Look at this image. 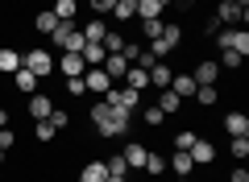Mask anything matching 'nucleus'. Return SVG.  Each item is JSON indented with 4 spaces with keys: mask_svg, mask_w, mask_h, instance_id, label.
<instances>
[{
    "mask_svg": "<svg viewBox=\"0 0 249 182\" xmlns=\"http://www.w3.org/2000/svg\"><path fill=\"white\" fill-rule=\"evenodd\" d=\"M13 145H17V132H13V129H0V149H4V153H9Z\"/></svg>",
    "mask_w": 249,
    "mask_h": 182,
    "instance_id": "obj_42",
    "label": "nucleus"
},
{
    "mask_svg": "<svg viewBox=\"0 0 249 182\" xmlns=\"http://www.w3.org/2000/svg\"><path fill=\"white\" fill-rule=\"evenodd\" d=\"M162 42H166V46H178V42H183V29H178L175 21H166V25H162Z\"/></svg>",
    "mask_w": 249,
    "mask_h": 182,
    "instance_id": "obj_33",
    "label": "nucleus"
},
{
    "mask_svg": "<svg viewBox=\"0 0 249 182\" xmlns=\"http://www.w3.org/2000/svg\"><path fill=\"white\" fill-rule=\"evenodd\" d=\"M67 96H71V99L88 96V83H83V75H79V79H67Z\"/></svg>",
    "mask_w": 249,
    "mask_h": 182,
    "instance_id": "obj_38",
    "label": "nucleus"
},
{
    "mask_svg": "<svg viewBox=\"0 0 249 182\" xmlns=\"http://www.w3.org/2000/svg\"><path fill=\"white\" fill-rule=\"evenodd\" d=\"M100 70H104L108 79H124V70H129V62H124L121 54H108V58L100 62Z\"/></svg>",
    "mask_w": 249,
    "mask_h": 182,
    "instance_id": "obj_17",
    "label": "nucleus"
},
{
    "mask_svg": "<svg viewBox=\"0 0 249 182\" xmlns=\"http://www.w3.org/2000/svg\"><path fill=\"white\" fill-rule=\"evenodd\" d=\"M34 137H37V141H42V145H50V141H54V137H58V129H54V124H50V120H37V124H34Z\"/></svg>",
    "mask_w": 249,
    "mask_h": 182,
    "instance_id": "obj_29",
    "label": "nucleus"
},
{
    "mask_svg": "<svg viewBox=\"0 0 249 182\" xmlns=\"http://www.w3.org/2000/svg\"><path fill=\"white\" fill-rule=\"evenodd\" d=\"M108 178V170H104V162H88L79 170V182H104Z\"/></svg>",
    "mask_w": 249,
    "mask_h": 182,
    "instance_id": "obj_24",
    "label": "nucleus"
},
{
    "mask_svg": "<svg viewBox=\"0 0 249 182\" xmlns=\"http://www.w3.org/2000/svg\"><path fill=\"white\" fill-rule=\"evenodd\" d=\"M13 83H17V87H21V91H37V83H42V79H37V75H29V70H25V66H21V70H17V75H13Z\"/></svg>",
    "mask_w": 249,
    "mask_h": 182,
    "instance_id": "obj_28",
    "label": "nucleus"
},
{
    "mask_svg": "<svg viewBox=\"0 0 249 182\" xmlns=\"http://www.w3.org/2000/svg\"><path fill=\"white\" fill-rule=\"evenodd\" d=\"M142 120L150 124V129H162V120H166V116H162V108L154 104V108H145V112H142Z\"/></svg>",
    "mask_w": 249,
    "mask_h": 182,
    "instance_id": "obj_35",
    "label": "nucleus"
},
{
    "mask_svg": "<svg viewBox=\"0 0 249 182\" xmlns=\"http://www.w3.org/2000/svg\"><path fill=\"white\" fill-rule=\"evenodd\" d=\"M191 79H196V87H212L216 79H220V66H216V58H204L196 70H191Z\"/></svg>",
    "mask_w": 249,
    "mask_h": 182,
    "instance_id": "obj_6",
    "label": "nucleus"
},
{
    "mask_svg": "<svg viewBox=\"0 0 249 182\" xmlns=\"http://www.w3.org/2000/svg\"><path fill=\"white\" fill-rule=\"evenodd\" d=\"M150 178H162L166 174V157H158V153H145V165H142Z\"/></svg>",
    "mask_w": 249,
    "mask_h": 182,
    "instance_id": "obj_27",
    "label": "nucleus"
},
{
    "mask_svg": "<svg viewBox=\"0 0 249 182\" xmlns=\"http://www.w3.org/2000/svg\"><path fill=\"white\" fill-rule=\"evenodd\" d=\"M129 120H133V112H124V108H108V120L96 124L100 137H124L129 132Z\"/></svg>",
    "mask_w": 249,
    "mask_h": 182,
    "instance_id": "obj_4",
    "label": "nucleus"
},
{
    "mask_svg": "<svg viewBox=\"0 0 249 182\" xmlns=\"http://www.w3.org/2000/svg\"><path fill=\"white\" fill-rule=\"evenodd\" d=\"M54 70H58L62 79H79L83 70H88V62H83L79 54H58V58H54Z\"/></svg>",
    "mask_w": 249,
    "mask_h": 182,
    "instance_id": "obj_5",
    "label": "nucleus"
},
{
    "mask_svg": "<svg viewBox=\"0 0 249 182\" xmlns=\"http://www.w3.org/2000/svg\"><path fill=\"white\" fill-rule=\"evenodd\" d=\"M54 17L58 21H75L79 17V0H54Z\"/></svg>",
    "mask_w": 249,
    "mask_h": 182,
    "instance_id": "obj_23",
    "label": "nucleus"
},
{
    "mask_svg": "<svg viewBox=\"0 0 249 182\" xmlns=\"http://www.w3.org/2000/svg\"><path fill=\"white\" fill-rule=\"evenodd\" d=\"M229 153L232 157H249V137H232L229 141Z\"/></svg>",
    "mask_w": 249,
    "mask_h": 182,
    "instance_id": "obj_37",
    "label": "nucleus"
},
{
    "mask_svg": "<svg viewBox=\"0 0 249 182\" xmlns=\"http://www.w3.org/2000/svg\"><path fill=\"white\" fill-rule=\"evenodd\" d=\"M224 132H229V137H249V116L245 112H229L224 116Z\"/></svg>",
    "mask_w": 249,
    "mask_h": 182,
    "instance_id": "obj_10",
    "label": "nucleus"
},
{
    "mask_svg": "<svg viewBox=\"0 0 249 182\" xmlns=\"http://www.w3.org/2000/svg\"><path fill=\"white\" fill-rule=\"evenodd\" d=\"M112 17L116 21H137V0H116V4H112Z\"/></svg>",
    "mask_w": 249,
    "mask_h": 182,
    "instance_id": "obj_25",
    "label": "nucleus"
},
{
    "mask_svg": "<svg viewBox=\"0 0 249 182\" xmlns=\"http://www.w3.org/2000/svg\"><path fill=\"white\" fill-rule=\"evenodd\" d=\"M191 145H196V132H191V129H178L175 132V149H183V153H187Z\"/></svg>",
    "mask_w": 249,
    "mask_h": 182,
    "instance_id": "obj_36",
    "label": "nucleus"
},
{
    "mask_svg": "<svg viewBox=\"0 0 249 182\" xmlns=\"http://www.w3.org/2000/svg\"><path fill=\"white\" fill-rule=\"evenodd\" d=\"M196 99H199V108H212L216 99H220V91H216V83H212V87H196Z\"/></svg>",
    "mask_w": 249,
    "mask_h": 182,
    "instance_id": "obj_31",
    "label": "nucleus"
},
{
    "mask_svg": "<svg viewBox=\"0 0 249 182\" xmlns=\"http://www.w3.org/2000/svg\"><path fill=\"white\" fill-rule=\"evenodd\" d=\"M162 4H170V0H162Z\"/></svg>",
    "mask_w": 249,
    "mask_h": 182,
    "instance_id": "obj_48",
    "label": "nucleus"
},
{
    "mask_svg": "<svg viewBox=\"0 0 249 182\" xmlns=\"http://www.w3.org/2000/svg\"><path fill=\"white\" fill-rule=\"evenodd\" d=\"M162 25H166V21H142V37H145V42H158Z\"/></svg>",
    "mask_w": 249,
    "mask_h": 182,
    "instance_id": "obj_32",
    "label": "nucleus"
},
{
    "mask_svg": "<svg viewBox=\"0 0 249 182\" xmlns=\"http://www.w3.org/2000/svg\"><path fill=\"white\" fill-rule=\"evenodd\" d=\"M104 170H108V174H121V178H124V170H129V165H124V157H121V153H112V157L104 162Z\"/></svg>",
    "mask_w": 249,
    "mask_h": 182,
    "instance_id": "obj_39",
    "label": "nucleus"
},
{
    "mask_svg": "<svg viewBox=\"0 0 249 182\" xmlns=\"http://www.w3.org/2000/svg\"><path fill=\"white\" fill-rule=\"evenodd\" d=\"M0 129H9V108H0Z\"/></svg>",
    "mask_w": 249,
    "mask_h": 182,
    "instance_id": "obj_45",
    "label": "nucleus"
},
{
    "mask_svg": "<svg viewBox=\"0 0 249 182\" xmlns=\"http://www.w3.org/2000/svg\"><path fill=\"white\" fill-rule=\"evenodd\" d=\"M108 120V104H96L91 108V124H104Z\"/></svg>",
    "mask_w": 249,
    "mask_h": 182,
    "instance_id": "obj_43",
    "label": "nucleus"
},
{
    "mask_svg": "<svg viewBox=\"0 0 249 182\" xmlns=\"http://www.w3.org/2000/svg\"><path fill=\"white\" fill-rule=\"evenodd\" d=\"M170 91H175L178 99L196 96V79H191V75H170Z\"/></svg>",
    "mask_w": 249,
    "mask_h": 182,
    "instance_id": "obj_19",
    "label": "nucleus"
},
{
    "mask_svg": "<svg viewBox=\"0 0 249 182\" xmlns=\"http://www.w3.org/2000/svg\"><path fill=\"white\" fill-rule=\"evenodd\" d=\"M46 120H50V124H54V129H58V132H62V129H67V124H71V116L62 112V108H54V112H50V116H46Z\"/></svg>",
    "mask_w": 249,
    "mask_h": 182,
    "instance_id": "obj_40",
    "label": "nucleus"
},
{
    "mask_svg": "<svg viewBox=\"0 0 249 182\" xmlns=\"http://www.w3.org/2000/svg\"><path fill=\"white\" fill-rule=\"evenodd\" d=\"M21 66L29 70V75H37L46 83V79L54 75V54L50 50H42V46H37V50H29V54H21Z\"/></svg>",
    "mask_w": 249,
    "mask_h": 182,
    "instance_id": "obj_2",
    "label": "nucleus"
},
{
    "mask_svg": "<svg viewBox=\"0 0 249 182\" xmlns=\"http://www.w3.org/2000/svg\"><path fill=\"white\" fill-rule=\"evenodd\" d=\"M83 83H88V91H108V87H112V79H108L100 66H88V70H83Z\"/></svg>",
    "mask_w": 249,
    "mask_h": 182,
    "instance_id": "obj_14",
    "label": "nucleus"
},
{
    "mask_svg": "<svg viewBox=\"0 0 249 182\" xmlns=\"http://www.w3.org/2000/svg\"><path fill=\"white\" fill-rule=\"evenodd\" d=\"M100 46H104L108 54H121V46H124V37L116 33V29H108V33H104V42H100Z\"/></svg>",
    "mask_w": 249,
    "mask_h": 182,
    "instance_id": "obj_34",
    "label": "nucleus"
},
{
    "mask_svg": "<svg viewBox=\"0 0 249 182\" xmlns=\"http://www.w3.org/2000/svg\"><path fill=\"white\" fill-rule=\"evenodd\" d=\"M79 58L88 62V66H100V62L108 58V50H104V46H96V42H88V46H83V54H79Z\"/></svg>",
    "mask_w": 249,
    "mask_h": 182,
    "instance_id": "obj_26",
    "label": "nucleus"
},
{
    "mask_svg": "<svg viewBox=\"0 0 249 182\" xmlns=\"http://www.w3.org/2000/svg\"><path fill=\"white\" fill-rule=\"evenodd\" d=\"M4 157H9V153H4V149H0V165H4Z\"/></svg>",
    "mask_w": 249,
    "mask_h": 182,
    "instance_id": "obj_47",
    "label": "nucleus"
},
{
    "mask_svg": "<svg viewBox=\"0 0 249 182\" xmlns=\"http://www.w3.org/2000/svg\"><path fill=\"white\" fill-rule=\"evenodd\" d=\"M104 104L108 108H124V112H137V108H142V91H133V87H108Z\"/></svg>",
    "mask_w": 249,
    "mask_h": 182,
    "instance_id": "obj_3",
    "label": "nucleus"
},
{
    "mask_svg": "<svg viewBox=\"0 0 249 182\" xmlns=\"http://www.w3.org/2000/svg\"><path fill=\"white\" fill-rule=\"evenodd\" d=\"M34 29L50 37L54 29H58V17H54V9H42V13H37V17H34Z\"/></svg>",
    "mask_w": 249,
    "mask_h": 182,
    "instance_id": "obj_20",
    "label": "nucleus"
},
{
    "mask_svg": "<svg viewBox=\"0 0 249 182\" xmlns=\"http://www.w3.org/2000/svg\"><path fill=\"white\" fill-rule=\"evenodd\" d=\"M88 4H91V13H96V17H104V13H112L116 0H88Z\"/></svg>",
    "mask_w": 249,
    "mask_h": 182,
    "instance_id": "obj_41",
    "label": "nucleus"
},
{
    "mask_svg": "<svg viewBox=\"0 0 249 182\" xmlns=\"http://www.w3.org/2000/svg\"><path fill=\"white\" fill-rule=\"evenodd\" d=\"M145 153H150V149H145L142 141H129L121 157H124V165H129V170H142V165H145Z\"/></svg>",
    "mask_w": 249,
    "mask_h": 182,
    "instance_id": "obj_9",
    "label": "nucleus"
},
{
    "mask_svg": "<svg viewBox=\"0 0 249 182\" xmlns=\"http://www.w3.org/2000/svg\"><path fill=\"white\" fill-rule=\"evenodd\" d=\"M187 153H191V162L196 165H212V157H216V145L208 137H196V145L187 149Z\"/></svg>",
    "mask_w": 249,
    "mask_h": 182,
    "instance_id": "obj_7",
    "label": "nucleus"
},
{
    "mask_svg": "<svg viewBox=\"0 0 249 182\" xmlns=\"http://www.w3.org/2000/svg\"><path fill=\"white\" fill-rule=\"evenodd\" d=\"M145 75H150V87H158V91H162V87H170V66H166V62H154Z\"/></svg>",
    "mask_w": 249,
    "mask_h": 182,
    "instance_id": "obj_21",
    "label": "nucleus"
},
{
    "mask_svg": "<svg viewBox=\"0 0 249 182\" xmlns=\"http://www.w3.org/2000/svg\"><path fill=\"white\" fill-rule=\"evenodd\" d=\"M241 62H245V58H241L237 50H220V58H216V66H224V70H241Z\"/></svg>",
    "mask_w": 249,
    "mask_h": 182,
    "instance_id": "obj_30",
    "label": "nucleus"
},
{
    "mask_svg": "<svg viewBox=\"0 0 249 182\" xmlns=\"http://www.w3.org/2000/svg\"><path fill=\"white\" fill-rule=\"evenodd\" d=\"M79 33H83V42H96V46H100V42H104V33H108V21H104V17H91Z\"/></svg>",
    "mask_w": 249,
    "mask_h": 182,
    "instance_id": "obj_15",
    "label": "nucleus"
},
{
    "mask_svg": "<svg viewBox=\"0 0 249 182\" xmlns=\"http://www.w3.org/2000/svg\"><path fill=\"white\" fill-rule=\"evenodd\" d=\"M166 4L162 0H137V21H162Z\"/></svg>",
    "mask_w": 249,
    "mask_h": 182,
    "instance_id": "obj_11",
    "label": "nucleus"
},
{
    "mask_svg": "<svg viewBox=\"0 0 249 182\" xmlns=\"http://www.w3.org/2000/svg\"><path fill=\"white\" fill-rule=\"evenodd\" d=\"M124 87H133V91H145V87H150V75H145L142 66H129V70H124Z\"/></svg>",
    "mask_w": 249,
    "mask_h": 182,
    "instance_id": "obj_22",
    "label": "nucleus"
},
{
    "mask_svg": "<svg viewBox=\"0 0 249 182\" xmlns=\"http://www.w3.org/2000/svg\"><path fill=\"white\" fill-rule=\"evenodd\" d=\"M21 70V54L13 46H0V75H17Z\"/></svg>",
    "mask_w": 249,
    "mask_h": 182,
    "instance_id": "obj_16",
    "label": "nucleus"
},
{
    "mask_svg": "<svg viewBox=\"0 0 249 182\" xmlns=\"http://www.w3.org/2000/svg\"><path fill=\"white\" fill-rule=\"evenodd\" d=\"M229 182H249V170H245V165H237V170H232V178Z\"/></svg>",
    "mask_w": 249,
    "mask_h": 182,
    "instance_id": "obj_44",
    "label": "nucleus"
},
{
    "mask_svg": "<svg viewBox=\"0 0 249 182\" xmlns=\"http://www.w3.org/2000/svg\"><path fill=\"white\" fill-rule=\"evenodd\" d=\"M158 108H162V116H178V108H183V99L170 91V87H162L158 91Z\"/></svg>",
    "mask_w": 249,
    "mask_h": 182,
    "instance_id": "obj_18",
    "label": "nucleus"
},
{
    "mask_svg": "<svg viewBox=\"0 0 249 182\" xmlns=\"http://www.w3.org/2000/svg\"><path fill=\"white\" fill-rule=\"evenodd\" d=\"M104 182H124V178H121V174H108V178H104Z\"/></svg>",
    "mask_w": 249,
    "mask_h": 182,
    "instance_id": "obj_46",
    "label": "nucleus"
},
{
    "mask_svg": "<svg viewBox=\"0 0 249 182\" xmlns=\"http://www.w3.org/2000/svg\"><path fill=\"white\" fill-rule=\"evenodd\" d=\"M166 170H175V178H187V174L196 170V162H191V153H183V149H175V157L166 162Z\"/></svg>",
    "mask_w": 249,
    "mask_h": 182,
    "instance_id": "obj_13",
    "label": "nucleus"
},
{
    "mask_svg": "<svg viewBox=\"0 0 249 182\" xmlns=\"http://www.w3.org/2000/svg\"><path fill=\"white\" fill-rule=\"evenodd\" d=\"M50 112H54V99L46 96V91H34V96H29V116H34V120H46Z\"/></svg>",
    "mask_w": 249,
    "mask_h": 182,
    "instance_id": "obj_8",
    "label": "nucleus"
},
{
    "mask_svg": "<svg viewBox=\"0 0 249 182\" xmlns=\"http://www.w3.org/2000/svg\"><path fill=\"white\" fill-rule=\"evenodd\" d=\"M50 42H54V50H62V54H83V46H88L75 21H58V29L50 33Z\"/></svg>",
    "mask_w": 249,
    "mask_h": 182,
    "instance_id": "obj_1",
    "label": "nucleus"
},
{
    "mask_svg": "<svg viewBox=\"0 0 249 182\" xmlns=\"http://www.w3.org/2000/svg\"><path fill=\"white\" fill-rule=\"evenodd\" d=\"M245 17H249V13H241L237 4H232V0H224L220 9H216V21H220V25H229V29L237 25V21H245Z\"/></svg>",
    "mask_w": 249,
    "mask_h": 182,
    "instance_id": "obj_12",
    "label": "nucleus"
}]
</instances>
